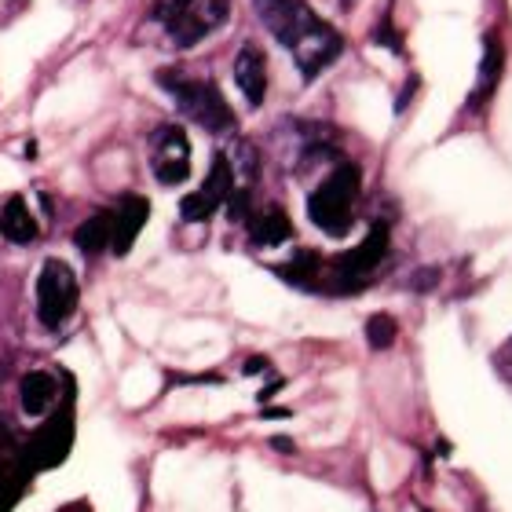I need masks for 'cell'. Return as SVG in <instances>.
I'll list each match as a JSON object with an SVG mask.
<instances>
[{"mask_svg":"<svg viewBox=\"0 0 512 512\" xmlns=\"http://www.w3.org/2000/svg\"><path fill=\"white\" fill-rule=\"evenodd\" d=\"M231 191H235V172H231V161H227V154H216L213 169H209L205 183L180 202V216L187 220V224H202V220H209V216L227 202V194Z\"/></svg>","mask_w":512,"mask_h":512,"instance_id":"cell-7","label":"cell"},{"mask_svg":"<svg viewBox=\"0 0 512 512\" xmlns=\"http://www.w3.org/2000/svg\"><path fill=\"white\" fill-rule=\"evenodd\" d=\"M63 512H92V509H88V505L85 502H74V505H66V509Z\"/></svg>","mask_w":512,"mask_h":512,"instance_id":"cell-22","label":"cell"},{"mask_svg":"<svg viewBox=\"0 0 512 512\" xmlns=\"http://www.w3.org/2000/svg\"><path fill=\"white\" fill-rule=\"evenodd\" d=\"M249 235H253L256 246L271 249L293 238V224H289V216L282 213V209H267L264 216H253V220H249Z\"/></svg>","mask_w":512,"mask_h":512,"instance_id":"cell-15","label":"cell"},{"mask_svg":"<svg viewBox=\"0 0 512 512\" xmlns=\"http://www.w3.org/2000/svg\"><path fill=\"white\" fill-rule=\"evenodd\" d=\"M264 417H289V410H260Z\"/></svg>","mask_w":512,"mask_h":512,"instance_id":"cell-23","label":"cell"},{"mask_svg":"<svg viewBox=\"0 0 512 512\" xmlns=\"http://www.w3.org/2000/svg\"><path fill=\"white\" fill-rule=\"evenodd\" d=\"M253 11L267 30L275 33V41L289 48L304 81L319 77L326 66L337 63L344 48L341 33L333 30L330 22H322L308 8V0H253Z\"/></svg>","mask_w":512,"mask_h":512,"instance_id":"cell-1","label":"cell"},{"mask_svg":"<svg viewBox=\"0 0 512 512\" xmlns=\"http://www.w3.org/2000/svg\"><path fill=\"white\" fill-rule=\"evenodd\" d=\"M114 238H110V249L118 256H125L128 249L136 246L139 231L147 224L150 216V202L147 198H139V194H121L118 198V209H114Z\"/></svg>","mask_w":512,"mask_h":512,"instance_id":"cell-10","label":"cell"},{"mask_svg":"<svg viewBox=\"0 0 512 512\" xmlns=\"http://www.w3.org/2000/svg\"><path fill=\"white\" fill-rule=\"evenodd\" d=\"M55 392H59V381L48 370H30V374L19 381V403L30 417H41L52 410Z\"/></svg>","mask_w":512,"mask_h":512,"instance_id":"cell-13","label":"cell"},{"mask_svg":"<svg viewBox=\"0 0 512 512\" xmlns=\"http://www.w3.org/2000/svg\"><path fill=\"white\" fill-rule=\"evenodd\" d=\"M267 370H271V363H267L264 355H253L242 374H246V377H260V374H267Z\"/></svg>","mask_w":512,"mask_h":512,"instance_id":"cell-20","label":"cell"},{"mask_svg":"<svg viewBox=\"0 0 512 512\" xmlns=\"http://www.w3.org/2000/svg\"><path fill=\"white\" fill-rule=\"evenodd\" d=\"M502 66H505L502 41H494L491 33H487V37H483V59H480V77H476V92H472L469 103H465L472 114H480V110L491 103L494 92H498V81H502Z\"/></svg>","mask_w":512,"mask_h":512,"instance_id":"cell-12","label":"cell"},{"mask_svg":"<svg viewBox=\"0 0 512 512\" xmlns=\"http://www.w3.org/2000/svg\"><path fill=\"white\" fill-rule=\"evenodd\" d=\"M70 447H74V406L63 403V410H55V414L44 421V428L33 432V439L26 443L19 461L30 476L33 472L59 469L66 461V454H70Z\"/></svg>","mask_w":512,"mask_h":512,"instance_id":"cell-5","label":"cell"},{"mask_svg":"<svg viewBox=\"0 0 512 512\" xmlns=\"http://www.w3.org/2000/svg\"><path fill=\"white\" fill-rule=\"evenodd\" d=\"M278 275L289 278L293 286H308V282H315V275H319V256H315V253H297V256H293V264L278 267Z\"/></svg>","mask_w":512,"mask_h":512,"instance_id":"cell-17","label":"cell"},{"mask_svg":"<svg viewBox=\"0 0 512 512\" xmlns=\"http://www.w3.org/2000/svg\"><path fill=\"white\" fill-rule=\"evenodd\" d=\"M150 158H154V180L176 187L191 176V143L180 125H165L150 136Z\"/></svg>","mask_w":512,"mask_h":512,"instance_id":"cell-6","label":"cell"},{"mask_svg":"<svg viewBox=\"0 0 512 512\" xmlns=\"http://www.w3.org/2000/svg\"><path fill=\"white\" fill-rule=\"evenodd\" d=\"M235 85L246 96L249 107H260L267 96V63L264 52L256 44H242V52L235 55Z\"/></svg>","mask_w":512,"mask_h":512,"instance_id":"cell-11","label":"cell"},{"mask_svg":"<svg viewBox=\"0 0 512 512\" xmlns=\"http://www.w3.org/2000/svg\"><path fill=\"white\" fill-rule=\"evenodd\" d=\"M158 85L169 92L172 103L183 110V118H191L194 125L209 128V132H231L235 128V114L227 107L224 92L209 77H187L183 70H161Z\"/></svg>","mask_w":512,"mask_h":512,"instance_id":"cell-2","label":"cell"},{"mask_svg":"<svg viewBox=\"0 0 512 512\" xmlns=\"http://www.w3.org/2000/svg\"><path fill=\"white\" fill-rule=\"evenodd\" d=\"M498 370L505 374V381H512V341L502 348V355H498Z\"/></svg>","mask_w":512,"mask_h":512,"instance_id":"cell-21","label":"cell"},{"mask_svg":"<svg viewBox=\"0 0 512 512\" xmlns=\"http://www.w3.org/2000/svg\"><path fill=\"white\" fill-rule=\"evenodd\" d=\"M110 238H114V216H110V213H92L85 224L77 227L74 242H77V249H81V253L96 256V253H103V249H110Z\"/></svg>","mask_w":512,"mask_h":512,"instance_id":"cell-16","label":"cell"},{"mask_svg":"<svg viewBox=\"0 0 512 512\" xmlns=\"http://www.w3.org/2000/svg\"><path fill=\"white\" fill-rule=\"evenodd\" d=\"M0 235L15 242V246H30L33 238L41 235L37 216L30 213V205L22 202V198H8L4 202V209H0Z\"/></svg>","mask_w":512,"mask_h":512,"instance_id":"cell-14","label":"cell"},{"mask_svg":"<svg viewBox=\"0 0 512 512\" xmlns=\"http://www.w3.org/2000/svg\"><path fill=\"white\" fill-rule=\"evenodd\" d=\"M388 256V227L374 224L370 227V235L352 249V253H341L337 256V271H341V286H352L359 289L374 267H381V260Z\"/></svg>","mask_w":512,"mask_h":512,"instance_id":"cell-8","label":"cell"},{"mask_svg":"<svg viewBox=\"0 0 512 512\" xmlns=\"http://www.w3.org/2000/svg\"><path fill=\"white\" fill-rule=\"evenodd\" d=\"M224 19H227L224 0H194L180 19L169 22V33L180 48H194V44L202 41V37H209V33H213Z\"/></svg>","mask_w":512,"mask_h":512,"instance_id":"cell-9","label":"cell"},{"mask_svg":"<svg viewBox=\"0 0 512 512\" xmlns=\"http://www.w3.org/2000/svg\"><path fill=\"white\" fill-rule=\"evenodd\" d=\"M395 337H399V326H395L392 315H384L381 311V315H374V319L366 322V344L377 348V352H381V348H392Z\"/></svg>","mask_w":512,"mask_h":512,"instance_id":"cell-18","label":"cell"},{"mask_svg":"<svg viewBox=\"0 0 512 512\" xmlns=\"http://www.w3.org/2000/svg\"><path fill=\"white\" fill-rule=\"evenodd\" d=\"M359 187H363L359 169L348 165V161H341V165H337V169H333L330 176L311 191V198H308L311 224L319 227V231H326V235H333V238L348 235Z\"/></svg>","mask_w":512,"mask_h":512,"instance_id":"cell-3","label":"cell"},{"mask_svg":"<svg viewBox=\"0 0 512 512\" xmlns=\"http://www.w3.org/2000/svg\"><path fill=\"white\" fill-rule=\"evenodd\" d=\"M191 4H194V0H165V4H161V19H165V26H169L172 19H180Z\"/></svg>","mask_w":512,"mask_h":512,"instance_id":"cell-19","label":"cell"},{"mask_svg":"<svg viewBox=\"0 0 512 512\" xmlns=\"http://www.w3.org/2000/svg\"><path fill=\"white\" fill-rule=\"evenodd\" d=\"M77 275L70 271V264L63 260H44L41 275H37V319L44 330H59L70 322V315L77 311Z\"/></svg>","mask_w":512,"mask_h":512,"instance_id":"cell-4","label":"cell"}]
</instances>
